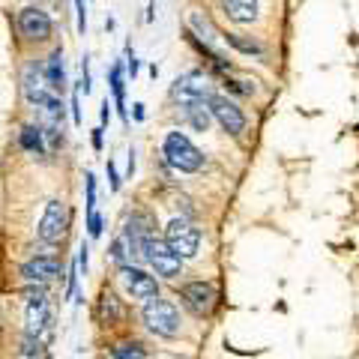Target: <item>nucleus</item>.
Masks as SVG:
<instances>
[{
    "mask_svg": "<svg viewBox=\"0 0 359 359\" xmlns=\"http://www.w3.org/2000/svg\"><path fill=\"white\" fill-rule=\"evenodd\" d=\"M42 75H45V81H48V87L54 90V93H63V87H66V66H63V51H51V57L45 60L42 66Z\"/></svg>",
    "mask_w": 359,
    "mask_h": 359,
    "instance_id": "nucleus-15",
    "label": "nucleus"
},
{
    "mask_svg": "<svg viewBox=\"0 0 359 359\" xmlns=\"http://www.w3.org/2000/svg\"><path fill=\"white\" fill-rule=\"evenodd\" d=\"M36 233H39V240L42 243H57L63 233H66V204L63 201H48L45 204V212H42V219H39V228H36Z\"/></svg>",
    "mask_w": 359,
    "mask_h": 359,
    "instance_id": "nucleus-7",
    "label": "nucleus"
},
{
    "mask_svg": "<svg viewBox=\"0 0 359 359\" xmlns=\"http://www.w3.org/2000/svg\"><path fill=\"white\" fill-rule=\"evenodd\" d=\"M21 87H25V99L30 105H36V108H42V105H48L54 96V90L48 87V81H45V75H42V69L36 63L33 66H27V72H25V78H21Z\"/></svg>",
    "mask_w": 359,
    "mask_h": 359,
    "instance_id": "nucleus-10",
    "label": "nucleus"
},
{
    "mask_svg": "<svg viewBox=\"0 0 359 359\" xmlns=\"http://www.w3.org/2000/svg\"><path fill=\"white\" fill-rule=\"evenodd\" d=\"M186 117H189V126H192L195 132H207L210 123H212V114H210V105H207V102L189 105V108H186Z\"/></svg>",
    "mask_w": 359,
    "mask_h": 359,
    "instance_id": "nucleus-20",
    "label": "nucleus"
},
{
    "mask_svg": "<svg viewBox=\"0 0 359 359\" xmlns=\"http://www.w3.org/2000/svg\"><path fill=\"white\" fill-rule=\"evenodd\" d=\"M25 297H27V306H42V302H48V299H45V287L42 285L39 287H27Z\"/></svg>",
    "mask_w": 359,
    "mask_h": 359,
    "instance_id": "nucleus-24",
    "label": "nucleus"
},
{
    "mask_svg": "<svg viewBox=\"0 0 359 359\" xmlns=\"http://www.w3.org/2000/svg\"><path fill=\"white\" fill-rule=\"evenodd\" d=\"M120 278L123 285H126V290L135 297V299H153L159 297V285H156V278L150 273H144V269L132 266V264H120Z\"/></svg>",
    "mask_w": 359,
    "mask_h": 359,
    "instance_id": "nucleus-8",
    "label": "nucleus"
},
{
    "mask_svg": "<svg viewBox=\"0 0 359 359\" xmlns=\"http://www.w3.org/2000/svg\"><path fill=\"white\" fill-rule=\"evenodd\" d=\"M222 9L237 25H252L261 13V0H222Z\"/></svg>",
    "mask_w": 359,
    "mask_h": 359,
    "instance_id": "nucleus-13",
    "label": "nucleus"
},
{
    "mask_svg": "<svg viewBox=\"0 0 359 359\" xmlns=\"http://www.w3.org/2000/svg\"><path fill=\"white\" fill-rule=\"evenodd\" d=\"M180 297L186 299V306L192 309L195 314H210L212 306H216V290H212V285H207V282H189V285H183Z\"/></svg>",
    "mask_w": 359,
    "mask_h": 359,
    "instance_id": "nucleus-11",
    "label": "nucleus"
},
{
    "mask_svg": "<svg viewBox=\"0 0 359 359\" xmlns=\"http://www.w3.org/2000/svg\"><path fill=\"white\" fill-rule=\"evenodd\" d=\"M162 153H165L168 165L177 168L180 174H195V171H201V165H204L201 150L186 138L183 132H168L165 144H162Z\"/></svg>",
    "mask_w": 359,
    "mask_h": 359,
    "instance_id": "nucleus-1",
    "label": "nucleus"
},
{
    "mask_svg": "<svg viewBox=\"0 0 359 359\" xmlns=\"http://www.w3.org/2000/svg\"><path fill=\"white\" fill-rule=\"evenodd\" d=\"M189 27H192V36H198V39H204L207 45L219 36L216 33V27H212V21L204 15V13H198V9H192L189 13Z\"/></svg>",
    "mask_w": 359,
    "mask_h": 359,
    "instance_id": "nucleus-19",
    "label": "nucleus"
},
{
    "mask_svg": "<svg viewBox=\"0 0 359 359\" xmlns=\"http://www.w3.org/2000/svg\"><path fill=\"white\" fill-rule=\"evenodd\" d=\"M75 15H78V30L87 33V4L84 0H75Z\"/></svg>",
    "mask_w": 359,
    "mask_h": 359,
    "instance_id": "nucleus-26",
    "label": "nucleus"
},
{
    "mask_svg": "<svg viewBox=\"0 0 359 359\" xmlns=\"http://www.w3.org/2000/svg\"><path fill=\"white\" fill-rule=\"evenodd\" d=\"M108 180H111V189L117 192V189H120V174H117V168H114V162H111V159H108Z\"/></svg>",
    "mask_w": 359,
    "mask_h": 359,
    "instance_id": "nucleus-29",
    "label": "nucleus"
},
{
    "mask_svg": "<svg viewBox=\"0 0 359 359\" xmlns=\"http://www.w3.org/2000/svg\"><path fill=\"white\" fill-rule=\"evenodd\" d=\"M108 81H111V93H114V105L120 111L123 123H129V111H126V66H123V63L111 66Z\"/></svg>",
    "mask_w": 359,
    "mask_h": 359,
    "instance_id": "nucleus-14",
    "label": "nucleus"
},
{
    "mask_svg": "<svg viewBox=\"0 0 359 359\" xmlns=\"http://www.w3.org/2000/svg\"><path fill=\"white\" fill-rule=\"evenodd\" d=\"M51 330V311H48V302L42 306H27V335L39 339L42 332Z\"/></svg>",
    "mask_w": 359,
    "mask_h": 359,
    "instance_id": "nucleus-16",
    "label": "nucleus"
},
{
    "mask_svg": "<svg viewBox=\"0 0 359 359\" xmlns=\"http://www.w3.org/2000/svg\"><path fill=\"white\" fill-rule=\"evenodd\" d=\"M96 311H99V320L108 323V327H114V323L123 318V306H120V299H117L114 294H111V290H102V297H99Z\"/></svg>",
    "mask_w": 359,
    "mask_h": 359,
    "instance_id": "nucleus-17",
    "label": "nucleus"
},
{
    "mask_svg": "<svg viewBox=\"0 0 359 359\" xmlns=\"http://www.w3.org/2000/svg\"><path fill=\"white\" fill-rule=\"evenodd\" d=\"M144 323H147L156 335H162V339H174L180 332V311L168 299L153 297V299H147V306H144Z\"/></svg>",
    "mask_w": 359,
    "mask_h": 359,
    "instance_id": "nucleus-2",
    "label": "nucleus"
},
{
    "mask_svg": "<svg viewBox=\"0 0 359 359\" xmlns=\"http://www.w3.org/2000/svg\"><path fill=\"white\" fill-rule=\"evenodd\" d=\"M171 96H174V102H180L183 108H189V105L207 102V99H210L212 93H210L207 78L201 75V72H186V75H180L177 81H174Z\"/></svg>",
    "mask_w": 359,
    "mask_h": 359,
    "instance_id": "nucleus-5",
    "label": "nucleus"
},
{
    "mask_svg": "<svg viewBox=\"0 0 359 359\" xmlns=\"http://www.w3.org/2000/svg\"><path fill=\"white\" fill-rule=\"evenodd\" d=\"M102 132H105L102 126L93 129V147H96V150H102Z\"/></svg>",
    "mask_w": 359,
    "mask_h": 359,
    "instance_id": "nucleus-31",
    "label": "nucleus"
},
{
    "mask_svg": "<svg viewBox=\"0 0 359 359\" xmlns=\"http://www.w3.org/2000/svg\"><path fill=\"white\" fill-rule=\"evenodd\" d=\"M87 233L93 240L102 233V216H99V212H90V216H87Z\"/></svg>",
    "mask_w": 359,
    "mask_h": 359,
    "instance_id": "nucleus-25",
    "label": "nucleus"
},
{
    "mask_svg": "<svg viewBox=\"0 0 359 359\" xmlns=\"http://www.w3.org/2000/svg\"><path fill=\"white\" fill-rule=\"evenodd\" d=\"M132 171H135V153L129 150V177H132Z\"/></svg>",
    "mask_w": 359,
    "mask_h": 359,
    "instance_id": "nucleus-34",
    "label": "nucleus"
},
{
    "mask_svg": "<svg viewBox=\"0 0 359 359\" xmlns=\"http://www.w3.org/2000/svg\"><path fill=\"white\" fill-rule=\"evenodd\" d=\"M18 30H21V36L30 39V42H45L51 36L54 25H51V18H48L45 9L27 6V9H21L18 13Z\"/></svg>",
    "mask_w": 359,
    "mask_h": 359,
    "instance_id": "nucleus-6",
    "label": "nucleus"
},
{
    "mask_svg": "<svg viewBox=\"0 0 359 359\" xmlns=\"http://www.w3.org/2000/svg\"><path fill=\"white\" fill-rule=\"evenodd\" d=\"M21 276L27 278V282H54V278L63 276V266L60 261H54V257H33V261H27L25 266H21Z\"/></svg>",
    "mask_w": 359,
    "mask_h": 359,
    "instance_id": "nucleus-12",
    "label": "nucleus"
},
{
    "mask_svg": "<svg viewBox=\"0 0 359 359\" xmlns=\"http://www.w3.org/2000/svg\"><path fill=\"white\" fill-rule=\"evenodd\" d=\"M72 120H75V126H81V102H78V90L72 93Z\"/></svg>",
    "mask_w": 359,
    "mask_h": 359,
    "instance_id": "nucleus-28",
    "label": "nucleus"
},
{
    "mask_svg": "<svg viewBox=\"0 0 359 359\" xmlns=\"http://www.w3.org/2000/svg\"><path fill=\"white\" fill-rule=\"evenodd\" d=\"M165 243L171 245V252L180 257H195L201 249V231L186 219H171L165 228Z\"/></svg>",
    "mask_w": 359,
    "mask_h": 359,
    "instance_id": "nucleus-3",
    "label": "nucleus"
},
{
    "mask_svg": "<svg viewBox=\"0 0 359 359\" xmlns=\"http://www.w3.org/2000/svg\"><path fill=\"white\" fill-rule=\"evenodd\" d=\"M126 72H129L132 78L138 75V57H135V51H132V48L126 51Z\"/></svg>",
    "mask_w": 359,
    "mask_h": 359,
    "instance_id": "nucleus-27",
    "label": "nucleus"
},
{
    "mask_svg": "<svg viewBox=\"0 0 359 359\" xmlns=\"http://www.w3.org/2000/svg\"><path fill=\"white\" fill-rule=\"evenodd\" d=\"M84 186H87V216H90V212H96V177L90 171L84 177Z\"/></svg>",
    "mask_w": 359,
    "mask_h": 359,
    "instance_id": "nucleus-23",
    "label": "nucleus"
},
{
    "mask_svg": "<svg viewBox=\"0 0 359 359\" xmlns=\"http://www.w3.org/2000/svg\"><path fill=\"white\" fill-rule=\"evenodd\" d=\"M135 108V120H144V105L138 102V105H132Z\"/></svg>",
    "mask_w": 359,
    "mask_h": 359,
    "instance_id": "nucleus-33",
    "label": "nucleus"
},
{
    "mask_svg": "<svg viewBox=\"0 0 359 359\" xmlns=\"http://www.w3.org/2000/svg\"><path fill=\"white\" fill-rule=\"evenodd\" d=\"M224 42H228L231 48H237L240 54H249V57H264V45L255 42V39H249V36H240V33H228V36H224Z\"/></svg>",
    "mask_w": 359,
    "mask_h": 359,
    "instance_id": "nucleus-21",
    "label": "nucleus"
},
{
    "mask_svg": "<svg viewBox=\"0 0 359 359\" xmlns=\"http://www.w3.org/2000/svg\"><path fill=\"white\" fill-rule=\"evenodd\" d=\"M87 261H90V249H87V243L78 249V269H84L87 273Z\"/></svg>",
    "mask_w": 359,
    "mask_h": 359,
    "instance_id": "nucleus-30",
    "label": "nucleus"
},
{
    "mask_svg": "<svg viewBox=\"0 0 359 359\" xmlns=\"http://www.w3.org/2000/svg\"><path fill=\"white\" fill-rule=\"evenodd\" d=\"M18 144H21V147H25L27 153H36V156H42L45 150H48L42 126H25V129H21V135H18Z\"/></svg>",
    "mask_w": 359,
    "mask_h": 359,
    "instance_id": "nucleus-18",
    "label": "nucleus"
},
{
    "mask_svg": "<svg viewBox=\"0 0 359 359\" xmlns=\"http://www.w3.org/2000/svg\"><path fill=\"white\" fill-rule=\"evenodd\" d=\"M114 359H147V351L138 341H120L114 347Z\"/></svg>",
    "mask_w": 359,
    "mask_h": 359,
    "instance_id": "nucleus-22",
    "label": "nucleus"
},
{
    "mask_svg": "<svg viewBox=\"0 0 359 359\" xmlns=\"http://www.w3.org/2000/svg\"><path fill=\"white\" fill-rule=\"evenodd\" d=\"M144 257H147L150 266L156 269V276H165V278H177L180 269H183V257L171 252V245L165 240H156V237L144 240Z\"/></svg>",
    "mask_w": 359,
    "mask_h": 359,
    "instance_id": "nucleus-4",
    "label": "nucleus"
},
{
    "mask_svg": "<svg viewBox=\"0 0 359 359\" xmlns=\"http://www.w3.org/2000/svg\"><path fill=\"white\" fill-rule=\"evenodd\" d=\"M207 105H210V114L212 120L219 123V126L228 132V135H240L245 129V117H243V111L231 102V99H224V96H210L207 99Z\"/></svg>",
    "mask_w": 359,
    "mask_h": 359,
    "instance_id": "nucleus-9",
    "label": "nucleus"
},
{
    "mask_svg": "<svg viewBox=\"0 0 359 359\" xmlns=\"http://www.w3.org/2000/svg\"><path fill=\"white\" fill-rule=\"evenodd\" d=\"M99 117H102V123H108V120H111V105H108V99L102 102V111H99Z\"/></svg>",
    "mask_w": 359,
    "mask_h": 359,
    "instance_id": "nucleus-32",
    "label": "nucleus"
}]
</instances>
